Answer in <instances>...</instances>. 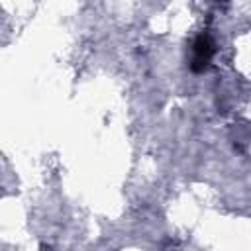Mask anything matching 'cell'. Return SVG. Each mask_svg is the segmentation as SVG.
<instances>
[{
	"label": "cell",
	"mask_w": 251,
	"mask_h": 251,
	"mask_svg": "<svg viewBox=\"0 0 251 251\" xmlns=\"http://www.w3.org/2000/svg\"><path fill=\"white\" fill-rule=\"evenodd\" d=\"M194 53H196L194 63H198L200 69H202V67L210 61V57H212V53H214V45H212V41H210L208 37H198L196 43H194Z\"/></svg>",
	"instance_id": "6da1fadb"
}]
</instances>
